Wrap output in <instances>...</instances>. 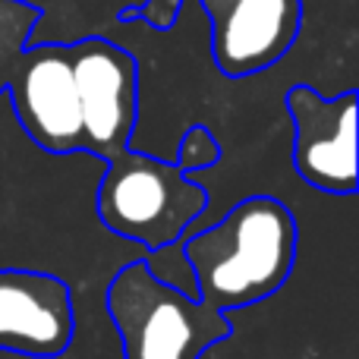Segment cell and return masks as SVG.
<instances>
[{"label":"cell","instance_id":"cell-11","mask_svg":"<svg viewBox=\"0 0 359 359\" xmlns=\"http://www.w3.org/2000/svg\"><path fill=\"white\" fill-rule=\"evenodd\" d=\"M180 13H183V0H145V4L117 10V22H145L155 32H170Z\"/></svg>","mask_w":359,"mask_h":359},{"label":"cell","instance_id":"cell-3","mask_svg":"<svg viewBox=\"0 0 359 359\" xmlns=\"http://www.w3.org/2000/svg\"><path fill=\"white\" fill-rule=\"evenodd\" d=\"M208 208V189L189 180L174 161L126 149L111 158L95 192L98 221L111 233L133 240L145 252L177 246Z\"/></svg>","mask_w":359,"mask_h":359},{"label":"cell","instance_id":"cell-1","mask_svg":"<svg viewBox=\"0 0 359 359\" xmlns=\"http://www.w3.org/2000/svg\"><path fill=\"white\" fill-rule=\"evenodd\" d=\"M299 227L293 211L274 196H249L217 224L180 246L192 268L196 299L224 312L265 303L290 280Z\"/></svg>","mask_w":359,"mask_h":359},{"label":"cell","instance_id":"cell-5","mask_svg":"<svg viewBox=\"0 0 359 359\" xmlns=\"http://www.w3.org/2000/svg\"><path fill=\"white\" fill-rule=\"evenodd\" d=\"M6 95L22 133L41 151L48 155L82 151V114L69 44L29 41L13 67Z\"/></svg>","mask_w":359,"mask_h":359},{"label":"cell","instance_id":"cell-9","mask_svg":"<svg viewBox=\"0 0 359 359\" xmlns=\"http://www.w3.org/2000/svg\"><path fill=\"white\" fill-rule=\"evenodd\" d=\"M41 16L44 10L32 0H0V95L6 92L13 67L32 41V32Z\"/></svg>","mask_w":359,"mask_h":359},{"label":"cell","instance_id":"cell-7","mask_svg":"<svg viewBox=\"0 0 359 359\" xmlns=\"http://www.w3.org/2000/svg\"><path fill=\"white\" fill-rule=\"evenodd\" d=\"M211 22V57L224 79L265 73L293 50L303 0H198Z\"/></svg>","mask_w":359,"mask_h":359},{"label":"cell","instance_id":"cell-2","mask_svg":"<svg viewBox=\"0 0 359 359\" xmlns=\"http://www.w3.org/2000/svg\"><path fill=\"white\" fill-rule=\"evenodd\" d=\"M104 306L123 359H202L205 350L233 337V322L224 312L164 284L145 259L126 262L114 274Z\"/></svg>","mask_w":359,"mask_h":359},{"label":"cell","instance_id":"cell-6","mask_svg":"<svg viewBox=\"0 0 359 359\" xmlns=\"http://www.w3.org/2000/svg\"><path fill=\"white\" fill-rule=\"evenodd\" d=\"M356 88L325 98L297 82L284 104L293 120V168L303 183L328 196L356 192Z\"/></svg>","mask_w":359,"mask_h":359},{"label":"cell","instance_id":"cell-8","mask_svg":"<svg viewBox=\"0 0 359 359\" xmlns=\"http://www.w3.org/2000/svg\"><path fill=\"white\" fill-rule=\"evenodd\" d=\"M73 337V290L60 274L0 268V353L57 359Z\"/></svg>","mask_w":359,"mask_h":359},{"label":"cell","instance_id":"cell-10","mask_svg":"<svg viewBox=\"0 0 359 359\" xmlns=\"http://www.w3.org/2000/svg\"><path fill=\"white\" fill-rule=\"evenodd\" d=\"M217 161H221V142H217V136L208 130V126L192 123L189 130L183 133V139H180L174 164L189 177V174H196V170L215 168Z\"/></svg>","mask_w":359,"mask_h":359},{"label":"cell","instance_id":"cell-4","mask_svg":"<svg viewBox=\"0 0 359 359\" xmlns=\"http://www.w3.org/2000/svg\"><path fill=\"white\" fill-rule=\"evenodd\" d=\"M82 114V151L111 161L130 149L139 123V60L104 35L69 41Z\"/></svg>","mask_w":359,"mask_h":359}]
</instances>
